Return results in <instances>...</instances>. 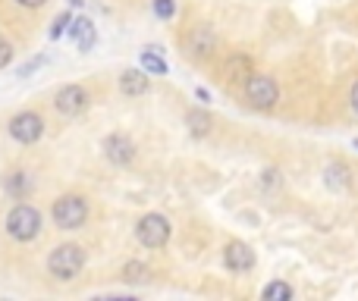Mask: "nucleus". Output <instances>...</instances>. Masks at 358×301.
<instances>
[{"instance_id":"obj_1","label":"nucleus","mask_w":358,"mask_h":301,"mask_svg":"<svg viewBox=\"0 0 358 301\" xmlns=\"http://www.w3.org/2000/svg\"><path fill=\"white\" fill-rule=\"evenodd\" d=\"M85 267V251L79 245H57L48 258V270L57 279H76Z\"/></svg>"},{"instance_id":"obj_2","label":"nucleus","mask_w":358,"mask_h":301,"mask_svg":"<svg viewBox=\"0 0 358 301\" xmlns=\"http://www.w3.org/2000/svg\"><path fill=\"white\" fill-rule=\"evenodd\" d=\"M6 233L16 242H31L38 233H41V214H38L31 204L19 201L16 207L6 214Z\"/></svg>"},{"instance_id":"obj_3","label":"nucleus","mask_w":358,"mask_h":301,"mask_svg":"<svg viewBox=\"0 0 358 301\" xmlns=\"http://www.w3.org/2000/svg\"><path fill=\"white\" fill-rule=\"evenodd\" d=\"M50 216H54L57 229H66V233H69V229L85 226L88 204H85V198H79V195H63V198H57V201H54Z\"/></svg>"},{"instance_id":"obj_4","label":"nucleus","mask_w":358,"mask_h":301,"mask_svg":"<svg viewBox=\"0 0 358 301\" xmlns=\"http://www.w3.org/2000/svg\"><path fill=\"white\" fill-rule=\"evenodd\" d=\"M245 101L258 110H271L280 101V85L264 73H248L245 75Z\"/></svg>"},{"instance_id":"obj_5","label":"nucleus","mask_w":358,"mask_h":301,"mask_svg":"<svg viewBox=\"0 0 358 301\" xmlns=\"http://www.w3.org/2000/svg\"><path fill=\"white\" fill-rule=\"evenodd\" d=\"M136 235L145 248H164L170 242V220L164 214H145L136 226Z\"/></svg>"},{"instance_id":"obj_6","label":"nucleus","mask_w":358,"mask_h":301,"mask_svg":"<svg viewBox=\"0 0 358 301\" xmlns=\"http://www.w3.org/2000/svg\"><path fill=\"white\" fill-rule=\"evenodd\" d=\"M10 135L16 138L19 145H35L38 138L44 135V119L31 110H22L10 119Z\"/></svg>"},{"instance_id":"obj_7","label":"nucleus","mask_w":358,"mask_h":301,"mask_svg":"<svg viewBox=\"0 0 358 301\" xmlns=\"http://www.w3.org/2000/svg\"><path fill=\"white\" fill-rule=\"evenodd\" d=\"M88 101L92 98H88V91L82 85H63L54 98V107H57V113H63V117H79V113L88 107Z\"/></svg>"},{"instance_id":"obj_8","label":"nucleus","mask_w":358,"mask_h":301,"mask_svg":"<svg viewBox=\"0 0 358 301\" xmlns=\"http://www.w3.org/2000/svg\"><path fill=\"white\" fill-rule=\"evenodd\" d=\"M104 157L110 160V163H117V166H129L132 160H136V145H132L129 135L113 132V135L104 138Z\"/></svg>"},{"instance_id":"obj_9","label":"nucleus","mask_w":358,"mask_h":301,"mask_svg":"<svg viewBox=\"0 0 358 301\" xmlns=\"http://www.w3.org/2000/svg\"><path fill=\"white\" fill-rule=\"evenodd\" d=\"M223 264L233 273H248L255 267V251L245 242H229V245L223 248Z\"/></svg>"},{"instance_id":"obj_10","label":"nucleus","mask_w":358,"mask_h":301,"mask_svg":"<svg viewBox=\"0 0 358 301\" xmlns=\"http://www.w3.org/2000/svg\"><path fill=\"white\" fill-rule=\"evenodd\" d=\"M69 35L76 38V44H79L82 54H85V50H92L94 41H98V31H94V25H92V19H88V16L73 19V22H69Z\"/></svg>"},{"instance_id":"obj_11","label":"nucleus","mask_w":358,"mask_h":301,"mask_svg":"<svg viewBox=\"0 0 358 301\" xmlns=\"http://www.w3.org/2000/svg\"><path fill=\"white\" fill-rule=\"evenodd\" d=\"M120 91H123L126 98H142V94L148 91V75H145L142 69H126V73L120 75Z\"/></svg>"},{"instance_id":"obj_12","label":"nucleus","mask_w":358,"mask_h":301,"mask_svg":"<svg viewBox=\"0 0 358 301\" xmlns=\"http://www.w3.org/2000/svg\"><path fill=\"white\" fill-rule=\"evenodd\" d=\"M324 182H327V189L343 191L349 185V166L343 160H330L327 170H324Z\"/></svg>"},{"instance_id":"obj_13","label":"nucleus","mask_w":358,"mask_h":301,"mask_svg":"<svg viewBox=\"0 0 358 301\" xmlns=\"http://www.w3.org/2000/svg\"><path fill=\"white\" fill-rule=\"evenodd\" d=\"M185 126H189V132H192L195 138L210 135V113H204V110H189V113H185Z\"/></svg>"},{"instance_id":"obj_14","label":"nucleus","mask_w":358,"mask_h":301,"mask_svg":"<svg viewBox=\"0 0 358 301\" xmlns=\"http://www.w3.org/2000/svg\"><path fill=\"white\" fill-rule=\"evenodd\" d=\"M6 191H10L13 198H25L31 191V179L29 172H10L6 176Z\"/></svg>"},{"instance_id":"obj_15","label":"nucleus","mask_w":358,"mask_h":301,"mask_svg":"<svg viewBox=\"0 0 358 301\" xmlns=\"http://www.w3.org/2000/svg\"><path fill=\"white\" fill-rule=\"evenodd\" d=\"M189 44H192V54L204 57L210 47H214V35H210L208 29H195V31H192V38H189Z\"/></svg>"},{"instance_id":"obj_16","label":"nucleus","mask_w":358,"mask_h":301,"mask_svg":"<svg viewBox=\"0 0 358 301\" xmlns=\"http://www.w3.org/2000/svg\"><path fill=\"white\" fill-rule=\"evenodd\" d=\"M142 69L151 75H164L167 73V63H164L161 54H155V47H148V50H142Z\"/></svg>"},{"instance_id":"obj_17","label":"nucleus","mask_w":358,"mask_h":301,"mask_svg":"<svg viewBox=\"0 0 358 301\" xmlns=\"http://www.w3.org/2000/svg\"><path fill=\"white\" fill-rule=\"evenodd\" d=\"M123 279H126V283H148L151 270L142 264V260H129V264L123 267Z\"/></svg>"},{"instance_id":"obj_18","label":"nucleus","mask_w":358,"mask_h":301,"mask_svg":"<svg viewBox=\"0 0 358 301\" xmlns=\"http://www.w3.org/2000/svg\"><path fill=\"white\" fill-rule=\"evenodd\" d=\"M264 298L267 301H289L292 298V286L283 283V279H273V283L264 286Z\"/></svg>"},{"instance_id":"obj_19","label":"nucleus","mask_w":358,"mask_h":301,"mask_svg":"<svg viewBox=\"0 0 358 301\" xmlns=\"http://www.w3.org/2000/svg\"><path fill=\"white\" fill-rule=\"evenodd\" d=\"M223 75H227V79H242V75H248V57H229L227 66H223Z\"/></svg>"},{"instance_id":"obj_20","label":"nucleus","mask_w":358,"mask_h":301,"mask_svg":"<svg viewBox=\"0 0 358 301\" xmlns=\"http://www.w3.org/2000/svg\"><path fill=\"white\" fill-rule=\"evenodd\" d=\"M69 22H73V16H69V13H60V16L54 19V25H50V41H57V38L69 29Z\"/></svg>"},{"instance_id":"obj_21","label":"nucleus","mask_w":358,"mask_h":301,"mask_svg":"<svg viewBox=\"0 0 358 301\" xmlns=\"http://www.w3.org/2000/svg\"><path fill=\"white\" fill-rule=\"evenodd\" d=\"M176 0H155V16L157 19H173Z\"/></svg>"},{"instance_id":"obj_22","label":"nucleus","mask_w":358,"mask_h":301,"mask_svg":"<svg viewBox=\"0 0 358 301\" xmlns=\"http://www.w3.org/2000/svg\"><path fill=\"white\" fill-rule=\"evenodd\" d=\"M44 60H48V57H44V54L31 57V60H29V63H25V66H22V69H19V75H22V79H25V75H31V73H35V69H41V66H44Z\"/></svg>"},{"instance_id":"obj_23","label":"nucleus","mask_w":358,"mask_h":301,"mask_svg":"<svg viewBox=\"0 0 358 301\" xmlns=\"http://www.w3.org/2000/svg\"><path fill=\"white\" fill-rule=\"evenodd\" d=\"M10 60H13V44L6 41L3 35H0V69H3V66H6V63H10Z\"/></svg>"},{"instance_id":"obj_24","label":"nucleus","mask_w":358,"mask_h":301,"mask_svg":"<svg viewBox=\"0 0 358 301\" xmlns=\"http://www.w3.org/2000/svg\"><path fill=\"white\" fill-rule=\"evenodd\" d=\"M16 3L29 6V10H38V6H44V3H48V0H16Z\"/></svg>"},{"instance_id":"obj_25","label":"nucleus","mask_w":358,"mask_h":301,"mask_svg":"<svg viewBox=\"0 0 358 301\" xmlns=\"http://www.w3.org/2000/svg\"><path fill=\"white\" fill-rule=\"evenodd\" d=\"M349 104H352V110L358 113V82L352 85V94H349Z\"/></svg>"},{"instance_id":"obj_26","label":"nucleus","mask_w":358,"mask_h":301,"mask_svg":"<svg viewBox=\"0 0 358 301\" xmlns=\"http://www.w3.org/2000/svg\"><path fill=\"white\" fill-rule=\"evenodd\" d=\"M195 94H198V101H204V104H208V101H210V94H208V91H204V88H198V91H195Z\"/></svg>"},{"instance_id":"obj_27","label":"nucleus","mask_w":358,"mask_h":301,"mask_svg":"<svg viewBox=\"0 0 358 301\" xmlns=\"http://www.w3.org/2000/svg\"><path fill=\"white\" fill-rule=\"evenodd\" d=\"M69 3H73V6H79V3H82V0H69Z\"/></svg>"},{"instance_id":"obj_28","label":"nucleus","mask_w":358,"mask_h":301,"mask_svg":"<svg viewBox=\"0 0 358 301\" xmlns=\"http://www.w3.org/2000/svg\"><path fill=\"white\" fill-rule=\"evenodd\" d=\"M355 148H358V138H355Z\"/></svg>"}]
</instances>
